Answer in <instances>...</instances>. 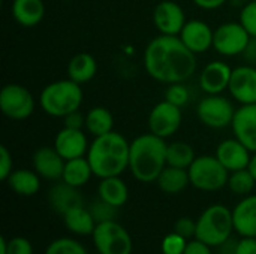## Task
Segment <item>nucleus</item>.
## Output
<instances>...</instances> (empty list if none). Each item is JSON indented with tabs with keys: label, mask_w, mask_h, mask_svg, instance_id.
<instances>
[{
	"label": "nucleus",
	"mask_w": 256,
	"mask_h": 254,
	"mask_svg": "<svg viewBox=\"0 0 256 254\" xmlns=\"http://www.w3.org/2000/svg\"><path fill=\"white\" fill-rule=\"evenodd\" d=\"M144 69L150 78L160 84L186 82L196 72V54H194L178 36L159 34L153 37L142 54Z\"/></svg>",
	"instance_id": "nucleus-1"
},
{
	"label": "nucleus",
	"mask_w": 256,
	"mask_h": 254,
	"mask_svg": "<svg viewBox=\"0 0 256 254\" xmlns=\"http://www.w3.org/2000/svg\"><path fill=\"white\" fill-rule=\"evenodd\" d=\"M130 142L118 132L96 136L88 147L87 160L98 178L120 177L129 169Z\"/></svg>",
	"instance_id": "nucleus-2"
},
{
	"label": "nucleus",
	"mask_w": 256,
	"mask_h": 254,
	"mask_svg": "<svg viewBox=\"0 0 256 254\" xmlns=\"http://www.w3.org/2000/svg\"><path fill=\"white\" fill-rule=\"evenodd\" d=\"M166 148L165 139L150 132L136 136L129 153V171L134 178L147 184L154 183L166 168Z\"/></svg>",
	"instance_id": "nucleus-3"
},
{
	"label": "nucleus",
	"mask_w": 256,
	"mask_h": 254,
	"mask_svg": "<svg viewBox=\"0 0 256 254\" xmlns=\"http://www.w3.org/2000/svg\"><path fill=\"white\" fill-rule=\"evenodd\" d=\"M84 100L81 84L66 78L45 85L39 94L40 109L54 118H64L74 111H80Z\"/></svg>",
	"instance_id": "nucleus-4"
},
{
	"label": "nucleus",
	"mask_w": 256,
	"mask_h": 254,
	"mask_svg": "<svg viewBox=\"0 0 256 254\" xmlns=\"http://www.w3.org/2000/svg\"><path fill=\"white\" fill-rule=\"evenodd\" d=\"M232 231V211L225 205L216 204L204 210V213L196 220L195 238L210 247H219L231 238Z\"/></svg>",
	"instance_id": "nucleus-5"
},
{
	"label": "nucleus",
	"mask_w": 256,
	"mask_h": 254,
	"mask_svg": "<svg viewBox=\"0 0 256 254\" xmlns=\"http://www.w3.org/2000/svg\"><path fill=\"white\" fill-rule=\"evenodd\" d=\"M190 184L201 192H218L228 186L230 171L216 156H198L188 169Z\"/></svg>",
	"instance_id": "nucleus-6"
},
{
	"label": "nucleus",
	"mask_w": 256,
	"mask_h": 254,
	"mask_svg": "<svg viewBox=\"0 0 256 254\" xmlns=\"http://www.w3.org/2000/svg\"><path fill=\"white\" fill-rule=\"evenodd\" d=\"M237 108L234 103L222 94H206L196 105L198 120L208 129H226L231 127Z\"/></svg>",
	"instance_id": "nucleus-7"
},
{
	"label": "nucleus",
	"mask_w": 256,
	"mask_h": 254,
	"mask_svg": "<svg viewBox=\"0 0 256 254\" xmlns=\"http://www.w3.org/2000/svg\"><path fill=\"white\" fill-rule=\"evenodd\" d=\"M92 237L99 254H132V238L116 220L98 223Z\"/></svg>",
	"instance_id": "nucleus-8"
},
{
	"label": "nucleus",
	"mask_w": 256,
	"mask_h": 254,
	"mask_svg": "<svg viewBox=\"0 0 256 254\" xmlns=\"http://www.w3.org/2000/svg\"><path fill=\"white\" fill-rule=\"evenodd\" d=\"M36 108L33 94L21 84H6L0 90V111L14 121L28 118Z\"/></svg>",
	"instance_id": "nucleus-9"
},
{
	"label": "nucleus",
	"mask_w": 256,
	"mask_h": 254,
	"mask_svg": "<svg viewBox=\"0 0 256 254\" xmlns=\"http://www.w3.org/2000/svg\"><path fill=\"white\" fill-rule=\"evenodd\" d=\"M252 36L240 21H228L216 27L213 37V48L224 57L243 55Z\"/></svg>",
	"instance_id": "nucleus-10"
},
{
	"label": "nucleus",
	"mask_w": 256,
	"mask_h": 254,
	"mask_svg": "<svg viewBox=\"0 0 256 254\" xmlns=\"http://www.w3.org/2000/svg\"><path fill=\"white\" fill-rule=\"evenodd\" d=\"M182 121V108L168 100H162L156 103L148 114V132L162 139H168L178 132Z\"/></svg>",
	"instance_id": "nucleus-11"
},
{
	"label": "nucleus",
	"mask_w": 256,
	"mask_h": 254,
	"mask_svg": "<svg viewBox=\"0 0 256 254\" xmlns=\"http://www.w3.org/2000/svg\"><path fill=\"white\" fill-rule=\"evenodd\" d=\"M153 24L159 34L178 36L186 24V13L183 7L172 0H162L153 9Z\"/></svg>",
	"instance_id": "nucleus-12"
},
{
	"label": "nucleus",
	"mask_w": 256,
	"mask_h": 254,
	"mask_svg": "<svg viewBox=\"0 0 256 254\" xmlns=\"http://www.w3.org/2000/svg\"><path fill=\"white\" fill-rule=\"evenodd\" d=\"M228 91L231 97L240 105L256 103V67L252 64H242L234 67Z\"/></svg>",
	"instance_id": "nucleus-13"
},
{
	"label": "nucleus",
	"mask_w": 256,
	"mask_h": 254,
	"mask_svg": "<svg viewBox=\"0 0 256 254\" xmlns=\"http://www.w3.org/2000/svg\"><path fill=\"white\" fill-rule=\"evenodd\" d=\"M232 67L220 60L207 63L198 76V85L206 94H222L228 90Z\"/></svg>",
	"instance_id": "nucleus-14"
},
{
	"label": "nucleus",
	"mask_w": 256,
	"mask_h": 254,
	"mask_svg": "<svg viewBox=\"0 0 256 254\" xmlns=\"http://www.w3.org/2000/svg\"><path fill=\"white\" fill-rule=\"evenodd\" d=\"M64 160H72L87 156L90 142L84 129H69L63 127L57 132L52 145Z\"/></svg>",
	"instance_id": "nucleus-15"
},
{
	"label": "nucleus",
	"mask_w": 256,
	"mask_h": 254,
	"mask_svg": "<svg viewBox=\"0 0 256 254\" xmlns=\"http://www.w3.org/2000/svg\"><path fill=\"white\" fill-rule=\"evenodd\" d=\"M178 37L194 54L198 55L213 48L214 30L202 19H189L182 28Z\"/></svg>",
	"instance_id": "nucleus-16"
},
{
	"label": "nucleus",
	"mask_w": 256,
	"mask_h": 254,
	"mask_svg": "<svg viewBox=\"0 0 256 254\" xmlns=\"http://www.w3.org/2000/svg\"><path fill=\"white\" fill-rule=\"evenodd\" d=\"M252 154L254 153L237 138H228L218 145L214 156L230 172H234L249 168Z\"/></svg>",
	"instance_id": "nucleus-17"
},
{
	"label": "nucleus",
	"mask_w": 256,
	"mask_h": 254,
	"mask_svg": "<svg viewBox=\"0 0 256 254\" xmlns=\"http://www.w3.org/2000/svg\"><path fill=\"white\" fill-rule=\"evenodd\" d=\"M66 160L58 154L54 147H40L32 156L33 169L38 175L48 181L62 180Z\"/></svg>",
	"instance_id": "nucleus-18"
},
{
	"label": "nucleus",
	"mask_w": 256,
	"mask_h": 254,
	"mask_svg": "<svg viewBox=\"0 0 256 254\" xmlns=\"http://www.w3.org/2000/svg\"><path fill=\"white\" fill-rule=\"evenodd\" d=\"M231 129L234 138L244 144L252 153H256V103L240 105V108H237Z\"/></svg>",
	"instance_id": "nucleus-19"
},
{
	"label": "nucleus",
	"mask_w": 256,
	"mask_h": 254,
	"mask_svg": "<svg viewBox=\"0 0 256 254\" xmlns=\"http://www.w3.org/2000/svg\"><path fill=\"white\" fill-rule=\"evenodd\" d=\"M234 231L242 237L256 238V195L244 196L232 210Z\"/></svg>",
	"instance_id": "nucleus-20"
},
{
	"label": "nucleus",
	"mask_w": 256,
	"mask_h": 254,
	"mask_svg": "<svg viewBox=\"0 0 256 254\" xmlns=\"http://www.w3.org/2000/svg\"><path fill=\"white\" fill-rule=\"evenodd\" d=\"M10 13L20 25L30 28L44 19L45 3L44 0H12Z\"/></svg>",
	"instance_id": "nucleus-21"
},
{
	"label": "nucleus",
	"mask_w": 256,
	"mask_h": 254,
	"mask_svg": "<svg viewBox=\"0 0 256 254\" xmlns=\"http://www.w3.org/2000/svg\"><path fill=\"white\" fill-rule=\"evenodd\" d=\"M48 201H50L51 208L57 214H62V216H64L72 208L82 205V196L80 195L78 189L66 184L64 181H62L60 184H56L50 190Z\"/></svg>",
	"instance_id": "nucleus-22"
},
{
	"label": "nucleus",
	"mask_w": 256,
	"mask_h": 254,
	"mask_svg": "<svg viewBox=\"0 0 256 254\" xmlns=\"http://www.w3.org/2000/svg\"><path fill=\"white\" fill-rule=\"evenodd\" d=\"M66 73H68L69 79L84 85L86 82L92 81L96 76L98 61L88 52H78L69 60Z\"/></svg>",
	"instance_id": "nucleus-23"
},
{
	"label": "nucleus",
	"mask_w": 256,
	"mask_h": 254,
	"mask_svg": "<svg viewBox=\"0 0 256 254\" xmlns=\"http://www.w3.org/2000/svg\"><path fill=\"white\" fill-rule=\"evenodd\" d=\"M99 199L105 201L106 204L120 208L129 199V189L126 183L120 177H108L102 178L98 187Z\"/></svg>",
	"instance_id": "nucleus-24"
},
{
	"label": "nucleus",
	"mask_w": 256,
	"mask_h": 254,
	"mask_svg": "<svg viewBox=\"0 0 256 254\" xmlns=\"http://www.w3.org/2000/svg\"><path fill=\"white\" fill-rule=\"evenodd\" d=\"M12 192L20 196H33L40 189V177L34 169H15L6 180Z\"/></svg>",
	"instance_id": "nucleus-25"
},
{
	"label": "nucleus",
	"mask_w": 256,
	"mask_h": 254,
	"mask_svg": "<svg viewBox=\"0 0 256 254\" xmlns=\"http://www.w3.org/2000/svg\"><path fill=\"white\" fill-rule=\"evenodd\" d=\"M93 175H94L93 169H92L87 157L84 156V157L66 160L63 175H62V181H64L66 184H69L72 187L80 189V187L86 186Z\"/></svg>",
	"instance_id": "nucleus-26"
},
{
	"label": "nucleus",
	"mask_w": 256,
	"mask_h": 254,
	"mask_svg": "<svg viewBox=\"0 0 256 254\" xmlns=\"http://www.w3.org/2000/svg\"><path fill=\"white\" fill-rule=\"evenodd\" d=\"M86 132L93 138L106 135L114 129V117L105 106H94L86 114Z\"/></svg>",
	"instance_id": "nucleus-27"
},
{
	"label": "nucleus",
	"mask_w": 256,
	"mask_h": 254,
	"mask_svg": "<svg viewBox=\"0 0 256 254\" xmlns=\"http://www.w3.org/2000/svg\"><path fill=\"white\" fill-rule=\"evenodd\" d=\"M156 183L164 193L177 195V193L183 192L190 184V180H189L188 169L174 168V166L166 165V168L160 172Z\"/></svg>",
	"instance_id": "nucleus-28"
},
{
	"label": "nucleus",
	"mask_w": 256,
	"mask_h": 254,
	"mask_svg": "<svg viewBox=\"0 0 256 254\" xmlns=\"http://www.w3.org/2000/svg\"><path fill=\"white\" fill-rule=\"evenodd\" d=\"M63 220H64V226L68 228V231L76 235H92L98 225L90 210L84 208V205L68 211L63 216Z\"/></svg>",
	"instance_id": "nucleus-29"
},
{
	"label": "nucleus",
	"mask_w": 256,
	"mask_h": 254,
	"mask_svg": "<svg viewBox=\"0 0 256 254\" xmlns=\"http://www.w3.org/2000/svg\"><path fill=\"white\" fill-rule=\"evenodd\" d=\"M196 159L195 151L190 144L184 141H174L168 144L166 148V165L182 169H189V166Z\"/></svg>",
	"instance_id": "nucleus-30"
},
{
	"label": "nucleus",
	"mask_w": 256,
	"mask_h": 254,
	"mask_svg": "<svg viewBox=\"0 0 256 254\" xmlns=\"http://www.w3.org/2000/svg\"><path fill=\"white\" fill-rule=\"evenodd\" d=\"M256 181L252 175V172L246 168V169H240V171H234L230 172V178H228V187L234 195L238 196H248L252 193V190L255 189Z\"/></svg>",
	"instance_id": "nucleus-31"
},
{
	"label": "nucleus",
	"mask_w": 256,
	"mask_h": 254,
	"mask_svg": "<svg viewBox=\"0 0 256 254\" xmlns=\"http://www.w3.org/2000/svg\"><path fill=\"white\" fill-rule=\"evenodd\" d=\"M45 254H88L87 250L82 247V244H80L78 241L72 240V238H58L56 241H52L46 250Z\"/></svg>",
	"instance_id": "nucleus-32"
},
{
	"label": "nucleus",
	"mask_w": 256,
	"mask_h": 254,
	"mask_svg": "<svg viewBox=\"0 0 256 254\" xmlns=\"http://www.w3.org/2000/svg\"><path fill=\"white\" fill-rule=\"evenodd\" d=\"M189 99H190V91L184 85V82L170 84L165 90V100H168L176 106L183 108L184 105H188Z\"/></svg>",
	"instance_id": "nucleus-33"
},
{
	"label": "nucleus",
	"mask_w": 256,
	"mask_h": 254,
	"mask_svg": "<svg viewBox=\"0 0 256 254\" xmlns=\"http://www.w3.org/2000/svg\"><path fill=\"white\" fill-rule=\"evenodd\" d=\"M93 219L96 220V223H104V222H110V220H114L116 216H117V210L116 207L106 204L105 201L99 199L98 202L92 204V207L88 208Z\"/></svg>",
	"instance_id": "nucleus-34"
},
{
	"label": "nucleus",
	"mask_w": 256,
	"mask_h": 254,
	"mask_svg": "<svg viewBox=\"0 0 256 254\" xmlns=\"http://www.w3.org/2000/svg\"><path fill=\"white\" fill-rule=\"evenodd\" d=\"M240 22L248 33L256 37V0H249L240 10Z\"/></svg>",
	"instance_id": "nucleus-35"
},
{
	"label": "nucleus",
	"mask_w": 256,
	"mask_h": 254,
	"mask_svg": "<svg viewBox=\"0 0 256 254\" xmlns=\"http://www.w3.org/2000/svg\"><path fill=\"white\" fill-rule=\"evenodd\" d=\"M188 240L182 235L172 232L166 235L162 241V253L164 254H183L188 246Z\"/></svg>",
	"instance_id": "nucleus-36"
},
{
	"label": "nucleus",
	"mask_w": 256,
	"mask_h": 254,
	"mask_svg": "<svg viewBox=\"0 0 256 254\" xmlns=\"http://www.w3.org/2000/svg\"><path fill=\"white\" fill-rule=\"evenodd\" d=\"M174 232L182 235L183 238H186L188 241L190 238H195L196 234V222H194L189 217H182L176 222L174 225Z\"/></svg>",
	"instance_id": "nucleus-37"
},
{
	"label": "nucleus",
	"mask_w": 256,
	"mask_h": 254,
	"mask_svg": "<svg viewBox=\"0 0 256 254\" xmlns=\"http://www.w3.org/2000/svg\"><path fill=\"white\" fill-rule=\"evenodd\" d=\"M14 171V160L12 154L6 145H0V180L6 181L8 177Z\"/></svg>",
	"instance_id": "nucleus-38"
},
{
	"label": "nucleus",
	"mask_w": 256,
	"mask_h": 254,
	"mask_svg": "<svg viewBox=\"0 0 256 254\" xmlns=\"http://www.w3.org/2000/svg\"><path fill=\"white\" fill-rule=\"evenodd\" d=\"M6 249H8L6 254H33L32 244L22 237H15L9 240Z\"/></svg>",
	"instance_id": "nucleus-39"
},
{
	"label": "nucleus",
	"mask_w": 256,
	"mask_h": 254,
	"mask_svg": "<svg viewBox=\"0 0 256 254\" xmlns=\"http://www.w3.org/2000/svg\"><path fill=\"white\" fill-rule=\"evenodd\" d=\"M63 127L69 129H84L86 127V115L80 111H74L63 118Z\"/></svg>",
	"instance_id": "nucleus-40"
},
{
	"label": "nucleus",
	"mask_w": 256,
	"mask_h": 254,
	"mask_svg": "<svg viewBox=\"0 0 256 254\" xmlns=\"http://www.w3.org/2000/svg\"><path fill=\"white\" fill-rule=\"evenodd\" d=\"M183 254H213L212 253V247L207 246L206 243L200 241V240H192L188 243L186 250Z\"/></svg>",
	"instance_id": "nucleus-41"
},
{
	"label": "nucleus",
	"mask_w": 256,
	"mask_h": 254,
	"mask_svg": "<svg viewBox=\"0 0 256 254\" xmlns=\"http://www.w3.org/2000/svg\"><path fill=\"white\" fill-rule=\"evenodd\" d=\"M236 254H256V238L243 237L237 244Z\"/></svg>",
	"instance_id": "nucleus-42"
},
{
	"label": "nucleus",
	"mask_w": 256,
	"mask_h": 254,
	"mask_svg": "<svg viewBox=\"0 0 256 254\" xmlns=\"http://www.w3.org/2000/svg\"><path fill=\"white\" fill-rule=\"evenodd\" d=\"M200 9H204V10H214V9H219L222 7L225 3H228L230 0H192Z\"/></svg>",
	"instance_id": "nucleus-43"
},
{
	"label": "nucleus",
	"mask_w": 256,
	"mask_h": 254,
	"mask_svg": "<svg viewBox=\"0 0 256 254\" xmlns=\"http://www.w3.org/2000/svg\"><path fill=\"white\" fill-rule=\"evenodd\" d=\"M243 57L248 60L249 64L256 63V37H252V39H250L248 48H246L244 52H243Z\"/></svg>",
	"instance_id": "nucleus-44"
},
{
	"label": "nucleus",
	"mask_w": 256,
	"mask_h": 254,
	"mask_svg": "<svg viewBox=\"0 0 256 254\" xmlns=\"http://www.w3.org/2000/svg\"><path fill=\"white\" fill-rule=\"evenodd\" d=\"M237 241H232L231 238L228 241H225L222 246H219L220 249V254H236V250H237Z\"/></svg>",
	"instance_id": "nucleus-45"
},
{
	"label": "nucleus",
	"mask_w": 256,
	"mask_h": 254,
	"mask_svg": "<svg viewBox=\"0 0 256 254\" xmlns=\"http://www.w3.org/2000/svg\"><path fill=\"white\" fill-rule=\"evenodd\" d=\"M248 169L252 172V175H254V178H255L256 181V153L252 154V159H250V163H249V168Z\"/></svg>",
	"instance_id": "nucleus-46"
},
{
	"label": "nucleus",
	"mask_w": 256,
	"mask_h": 254,
	"mask_svg": "<svg viewBox=\"0 0 256 254\" xmlns=\"http://www.w3.org/2000/svg\"><path fill=\"white\" fill-rule=\"evenodd\" d=\"M6 246H8V240L4 237H2L0 238V254H6V252H8Z\"/></svg>",
	"instance_id": "nucleus-47"
},
{
	"label": "nucleus",
	"mask_w": 256,
	"mask_h": 254,
	"mask_svg": "<svg viewBox=\"0 0 256 254\" xmlns=\"http://www.w3.org/2000/svg\"><path fill=\"white\" fill-rule=\"evenodd\" d=\"M248 1H249V0H230V3H231L232 6H237V7H243Z\"/></svg>",
	"instance_id": "nucleus-48"
}]
</instances>
